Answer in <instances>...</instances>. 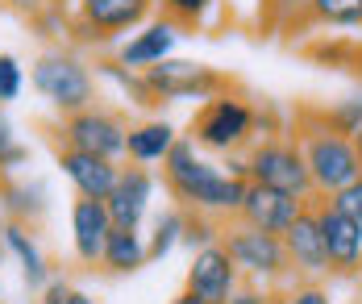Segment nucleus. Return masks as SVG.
Here are the masks:
<instances>
[{"label": "nucleus", "instance_id": "23", "mask_svg": "<svg viewBox=\"0 0 362 304\" xmlns=\"http://www.w3.org/2000/svg\"><path fill=\"white\" fill-rule=\"evenodd\" d=\"M304 13L313 25H329V30L362 25V0H304Z\"/></svg>", "mask_w": 362, "mask_h": 304}, {"label": "nucleus", "instance_id": "37", "mask_svg": "<svg viewBox=\"0 0 362 304\" xmlns=\"http://www.w3.org/2000/svg\"><path fill=\"white\" fill-rule=\"evenodd\" d=\"M67 304H96V300H92V296H88V292H79V288H75L71 296H67Z\"/></svg>", "mask_w": 362, "mask_h": 304}, {"label": "nucleus", "instance_id": "21", "mask_svg": "<svg viewBox=\"0 0 362 304\" xmlns=\"http://www.w3.org/2000/svg\"><path fill=\"white\" fill-rule=\"evenodd\" d=\"M0 200L8 209V217L25 221V226H34L37 217L50 209V192L37 180H0Z\"/></svg>", "mask_w": 362, "mask_h": 304}, {"label": "nucleus", "instance_id": "17", "mask_svg": "<svg viewBox=\"0 0 362 304\" xmlns=\"http://www.w3.org/2000/svg\"><path fill=\"white\" fill-rule=\"evenodd\" d=\"M304 204H308V200H300V196H291V192L250 184V188H246V200H242V209H238V217H242L246 226L267 229V233H284V229L300 217Z\"/></svg>", "mask_w": 362, "mask_h": 304}, {"label": "nucleus", "instance_id": "6", "mask_svg": "<svg viewBox=\"0 0 362 304\" xmlns=\"http://www.w3.org/2000/svg\"><path fill=\"white\" fill-rule=\"evenodd\" d=\"M246 180L250 184H262V188H279L291 192L300 200H317V188H313V175H308V163H304V151L296 138H284V134H267L258 138L250 151H246Z\"/></svg>", "mask_w": 362, "mask_h": 304}, {"label": "nucleus", "instance_id": "25", "mask_svg": "<svg viewBox=\"0 0 362 304\" xmlns=\"http://www.w3.org/2000/svg\"><path fill=\"white\" fill-rule=\"evenodd\" d=\"M321 113H325V121L337 129V134H346V138H358V134H362V83L354 88V92H346L341 100L325 105Z\"/></svg>", "mask_w": 362, "mask_h": 304}, {"label": "nucleus", "instance_id": "40", "mask_svg": "<svg viewBox=\"0 0 362 304\" xmlns=\"http://www.w3.org/2000/svg\"><path fill=\"white\" fill-rule=\"evenodd\" d=\"M54 4H75V0H54Z\"/></svg>", "mask_w": 362, "mask_h": 304}, {"label": "nucleus", "instance_id": "9", "mask_svg": "<svg viewBox=\"0 0 362 304\" xmlns=\"http://www.w3.org/2000/svg\"><path fill=\"white\" fill-rule=\"evenodd\" d=\"M146 83H150L158 105H187V100L204 105L209 96L229 88V79L221 71L204 67V63H192V59H175V54L154 63V67H146Z\"/></svg>", "mask_w": 362, "mask_h": 304}, {"label": "nucleus", "instance_id": "14", "mask_svg": "<svg viewBox=\"0 0 362 304\" xmlns=\"http://www.w3.org/2000/svg\"><path fill=\"white\" fill-rule=\"evenodd\" d=\"M54 163L71 180L75 196H88V200H109V192L117 188V175H121L117 158H100V154L71 151V146H59Z\"/></svg>", "mask_w": 362, "mask_h": 304}, {"label": "nucleus", "instance_id": "3", "mask_svg": "<svg viewBox=\"0 0 362 304\" xmlns=\"http://www.w3.org/2000/svg\"><path fill=\"white\" fill-rule=\"evenodd\" d=\"M187 138L209 154H242L258 142V109L242 92H233V83H229L225 92L209 96L196 109L192 125H187Z\"/></svg>", "mask_w": 362, "mask_h": 304}, {"label": "nucleus", "instance_id": "39", "mask_svg": "<svg viewBox=\"0 0 362 304\" xmlns=\"http://www.w3.org/2000/svg\"><path fill=\"white\" fill-rule=\"evenodd\" d=\"M354 142H358V154H362V134H358V138H354Z\"/></svg>", "mask_w": 362, "mask_h": 304}, {"label": "nucleus", "instance_id": "12", "mask_svg": "<svg viewBox=\"0 0 362 304\" xmlns=\"http://www.w3.org/2000/svg\"><path fill=\"white\" fill-rule=\"evenodd\" d=\"M238 283H242V271H238V263L229 259V250L221 242L192 255V267H187V292L192 296H200L209 304H225L238 292Z\"/></svg>", "mask_w": 362, "mask_h": 304}, {"label": "nucleus", "instance_id": "30", "mask_svg": "<svg viewBox=\"0 0 362 304\" xmlns=\"http://www.w3.org/2000/svg\"><path fill=\"white\" fill-rule=\"evenodd\" d=\"M288 304H333V300L317 279H296V283H288Z\"/></svg>", "mask_w": 362, "mask_h": 304}, {"label": "nucleus", "instance_id": "11", "mask_svg": "<svg viewBox=\"0 0 362 304\" xmlns=\"http://www.w3.org/2000/svg\"><path fill=\"white\" fill-rule=\"evenodd\" d=\"M284 246L296 279H329V255H325V238H321V221H317V200H308L300 209V217L284 229Z\"/></svg>", "mask_w": 362, "mask_h": 304}, {"label": "nucleus", "instance_id": "35", "mask_svg": "<svg viewBox=\"0 0 362 304\" xmlns=\"http://www.w3.org/2000/svg\"><path fill=\"white\" fill-rule=\"evenodd\" d=\"M262 304H288V288H267V300Z\"/></svg>", "mask_w": 362, "mask_h": 304}, {"label": "nucleus", "instance_id": "27", "mask_svg": "<svg viewBox=\"0 0 362 304\" xmlns=\"http://www.w3.org/2000/svg\"><path fill=\"white\" fill-rule=\"evenodd\" d=\"M163 4V17H171L180 30H200L204 17L217 8V0H158Z\"/></svg>", "mask_w": 362, "mask_h": 304}, {"label": "nucleus", "instance_id": "10", "mask_svg": "<svg viewBox=\"0 0 362 304\" xmlns=\"http://www.w3.org/2000/svg\"><path fill=\"white\" fill-rule=\"evenodd\" d=\"M317 221H321V238H325V255H329V279L362 275V221L333 209L321 196H317Z\"/></svg>", "mask_w": 362, "mask_h": 304}, {"label": "nucleus", "instance_id": "36", "mask_svg": "<svg viewBox=\"0 0 362 304\" xmlns=\"http://www.w3.org/2000/svg\"><path fill=\"white\" fill-rule=\"evenodd\" d=\"M171 304H209V300H200V296H192V292H187V288H183L180 296H175V300Z\"/></svg>", "mask_w": 362, "mask_h": 304}, {"label": "nucleus", "instance_id": "15", "mask_svg": "<svg viewBox=\"0 0 362 304\" xmlns=\"http://www.w3.org/2000/svg\"><path fill=\"white\" fill-rule=\"evenodd\" d=\"M180 38H183V30L171 17H154V21L138 25V34H129V42L117 46V63H125V67H134V71H146V67L171 59Z\"/></svg>", "mask_w": 362, "mask_h": 304}, {"label": "nucleus", "instance_id": "4", "mask_svg": "<svg viewBox=\"0 0 362 304\" xmlns=\"http://www.w3.org/2000/svg\"><path fill=\"white\" fill-rule=\"evenodd\" d=\"M221 246L238 263L242 279L262 283V288H288V283H296L284 233H267V229L246 226L242 217H233V221L221 226Z\"/></svg>", "mask_w": 362, "mask_h": 304}, {"label": "nucleus", "instance_id": "8", "mask_svg": "<svg viewBox=\"0 0 362 304\" xmlns=\"http://www.w3.org/2000/svg\"><path fill=\"white\" fill-rule=\"evenodd\" d=\"M54 134H59V146L100 154V158H125L129 121L121 113H112V109H105V105H88V109H79L71 117H59Z\"/></svg>", "mask_w": 362, "mask_h": 304}, {"label": "nucleus", "instance_id": "31", "mask_svg": "<svg viewBox=\"0 0 362 304\" xmlns=\"http://www.w3.org/2000/svg\"><path fill=\"white\" fill-rule=\"evenodd\" d=\"M329 204H333V209H341V213H350L354 221H362V180L346 184L341 192H333V196H329Z\"/></svg>", "mask_w": 362, "mask_h": 304}, {"label": "nucleus", "instance_id": "29", "mask_svg": "<svg viewBox=\"0 0 362 304\" xmlns=\"http://www.w3.org/2000/svg\"><path fill=\"white\" fill-rule=\"evenodd\" d=\"M21 63H17V54H8V50H0V105H8V100H17L21 96Z\"/></svg>", "mask_w": 362, "mask_h": 304}, {"label": "nucleus", "instance_id": "19", "mask_svg": "<svg viewBox=\"0 0 362 304\" xmlns=\"http://www.w3.org/2000/svg\"><path fill=\"white\" fill-rule=\"evenodd\" d=\"M180 142V134H175V125L171 121H163V117H150L142 125H129V138H125V158L129 163H138V167H154V163H163L171 146Z\"/></svg>", "mask_w": 362, "mask_h": 304}, {"label": "nucleus", "instance_id": "7", "mask_svg": "<svg viewBox=\"0 0 362 304\" xmlns=\"http://www.w3.org/2000/svg\"><path fill=\"white\" fill-rule=\"evenodd\" d=\"M158 0H75L67 8V30L83 46H109L121 34L150 21V8Z\"/></svg>", "mask_w": 362, "mask_h": 304}, {"label": "nucleus", "instance_id": "38", "mask_svg": "<svg viewBox=\"0 0 362 304\" xmlns=\"http://www.w3.org/2000/svg\"><path fill=\"white\" fill-rule=\"evenodd\" d=\"M350 71H354V76H358V83H362V50L354 54V63H350Z\"/></svg>", "mask_w": 362, "mask_h": 304}, {"label": "nucleus", "instance_id": "33", "mask_svg": "<svg viewBox=\"0 0 362 304\" xmlns=\"http://www.w3.org/2000/svg\"><path fill=\"white\" fill-rule=\"evenodd\" d=\"M262 300H267V288H262V283H250V279H242L238 292H233L225 304H262Z\"/></svg>", "mask_w": 362, "mask_h": 304}, {"label": "nucleus", "instance_id": "18", "mask_svg": "<svg viewBox=\"0 0 362 304\" xmlns=\"http://www.w3.org/2000/svg\"><path fill=\"white\" fill-rule=\"evenodd\" d=\"M0 242H4V250L21 263V279H25V288L42 292V288H46V279H50V267H46V255H42V246L34 242L30 226L8 217V221L0 226Z\"/></svg>", "mask_w": 362, "mask_h": 304}, {"label": "nucleus", "instance_id": "22", "mask_svg": "<svg viewBox=\"0 0 362 304\" xmlns=\"http://www.w3.org/2000/svg\"><path fill=\"white\" fill-rule=\"evenodd\" d=\"M96 71L109 79L112 88H121V96H129V105H138V109H154V105H158L154 92H150V83H146V71H134V67H125V63H117V59L96 63Z\"/></svg>", "mask_w": 362, "mask_h": 304}, {"label": "nucleus", "instance_id": "20", "mask_svg": "<svg viewBox=\"0 0 362 304\" xmlns=\"http://www.w3.org/2000/svg\"><path fill=\"white\" fill-rule=\"evenodd\" d=\"M150 263V250H146V238L138 229L112 226L109 242H105V255H100V267L112 271V275H134Z\"/></svg>", "mask_w": 362, "mask_h": 304}, {"label": "nucleus", "instance_id": "5", "mask_svg": "<svg viewBox=\"0 0 362 304\" xmlns=\"http://www.w3.org/2000/svg\"><path fill=\"white\" fill-rule=\"evenodd\" d=\"M30 83L59 117H71L88 105H96V79L88 71V63L63 46L37 54V63L30 67Z\"/></svg>", "mask_w": 362, "mask_h": 304}, {"label": "nucleus", "instance_id": "2", "mask_svg": "<svg viewBox=\"0 0 362 304\" xmlns=\"http://www.w3.org/2000/svg\"><path fill=\"white\" fill-rule=\"evenodd\" d=\"M291 138L300 142L304 163H308V175H313V188L321 200H329L333 192H341L346 184L362 180V154L358 142L337 134L325 121L321 109H296V125H291Z\"/></svg>", "mask_w": 362, "mask_h": 304}, {"label": "nucleus", "instance_id": "1", "mask_svg": "<svg viewBox=\"0 0 362 304\" xmlns=\"http://www.w3.org/2000/svg\"><path fill=\"white\" fill-rule=\"evenodd\" d=\"M163 184L183 213H209L217 221H233L250 188V180L229 175L225 163L204 158L187 134H180V142L163 158Z\"/></svg>", "mask_w": 362, "mask_h": 304}, {"label": "nucleus", "instance_id": "32", "mask_svg": "<svg viewBox=\"0 0 362 304\" xmlns=\"http://www.w3.org/2000/svg\"><path fill=\"white\" fill-rule=\"evenodd\" d=\"M71 292H75V288L63 279V275H50V279H46V288H42V304H67Z\"/></svg>", "mask_w": 362, "mask_h": 304}, {"label": "nucleus", "instance_id": "28", "mask_svg": "<svg viewBox=\"0 0 362 304\" xmlns=\"http://www.w3.org/2000/svg\"><path fill=\"white\" fill-rule=\"evenodd\" d=\"M221 226H225V221L209 217V213H187V226H183V242L180 246H187V250L196 255V250H204V246L221 242Z\"/></svg>", "mask_w": 362, "mask_h": 304}, {"label": "nucleus", "instance_id": "13", "mask_svg": "<svg viewBox=\"0 0 362 304\" xmlns=\"http://www.w3.org/2000/svg\"><path fill=\"white\" fill-rule=\"evenodd\" d=\"M154 188H158V180L150 175V167H138V163L121 167L117 188H112L109 200H105L112 226H125V229H138V226H142L146 213H150V200H154Z\"/></svg>", "mask_w": 362, "mask_h": 304}, {"label": "nucleus", "instance_id": "26", "mask_svg": "<svg viewBox=\"0 0 362 304\" xmlns=\"http://www.w3.org/2000/svg\"><path fill=\"white\" fill-rule=\"evenodd\" d=\"M25 163H30V146L13 134V121L4 117V105H0V180L17 175Z\"/></svg>", "mask_w": 362, "mask_h": 304}, {"label": "nucleus", "instance_id": "16", "mask_svg": "<svg viewBox=\"0 0 362 304\" xmlns=\"http://www.w3.org/2000/svg\"><path fill=\"white\" fill-rule=\"evenodd\" d=\"M112 233V217L105 209V200H88V196H75L71 204V250L83 267H96L105 255V242Z\"/></svg>", "mask_w": 362, "mask_h": 304}, {"label": "nucleus", "instance_id": "24", "mask_svg": "<svg viewBox=\"0 0 362 304\" xmlns=\"http://www.w3.org/2000/svg\"><path fill=\"white\" fill-rule=\"evenodd\" d=\"M183 226H187V213H183L180 204H171V209H163V213L154 217V229H150V238H146L150 263H154V259H167V255L180 246L183 242Z\"/></svg>", "mask_w": 362, "mask_h": 304}, {"label": "nucleus", "instance_id": "34", "mask_svg": "<svg viewBox=\"0 0 362 304\" xmlns=\"http://www.w3.org/2000/svg\"><path fill=\"white\" fill-rule=\"evenodd\" d=\"M4 4H8L13 13H21V17H30V21H34V17H42V13L54 4V0H4Z\"/></svg>", "mask_w": 362, "mask_h": 304}]
</instances>
